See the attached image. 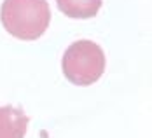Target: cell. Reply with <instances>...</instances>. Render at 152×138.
Masks as SVG:
<instances>
[{
  "label": "cell",
  "instance_id": "obj_1",
  "mask_svg": "<svg viewBox=\"0 0 152 138\" xmlns=\"http://www.w3.org/2000/svg\"><path fill=\"white\" fill-rule=\"evenodd\" d=\"M0 19L12 37L19 40H35L47 30L51 9L47 0H4Z\"/></svg>",
  "mask_w": 152,
  "mask_h": 138
},
{
  "label": "cell",
  "instance_id": "obj_2",
  "mask_svg": "<svg viewBox=\"0 0 152 138\" xmlns=\"http://www.w3.org/2000/svg\"><path fill=\"white\" fill-rule=\"evenodd\" d=\"M105 53L93 40H75L66 47L61 70L65 77L75 86L94 84L105 72Z\"/></svg>",
  "mask_w": 152,
  "mask_h": 138
},
{
  "label": "cell",
  "instance_id": "obj_3",
  "mask_svg": "<svg viewBox=\"0 0 152 138\" xmlns=\"http://www.w3.org/2000/svg\"><path fill=\"white\" fill-rule=\"evenodd\" d=\"M30 117L23 108L5 105L0 107V138H25Z\"/></svg>",
  "mask_w": 152,
  "mask_h": 138
},
{
  "label": "cell",
  "instance_id": "obj_4",
  "mask_svg": "<svg viewBox=\"0 0 152 138\" xmlns=\"http://www.w3.org/2000/svg\"><path fill=\"white\" fill-rule=\"evenodd\" d=\"M103 0H56L60 11L74 19H89L98 14Z\"/></svg>",
  "mask_w": 152,
  "mask_h": 138
}]
</instances>
